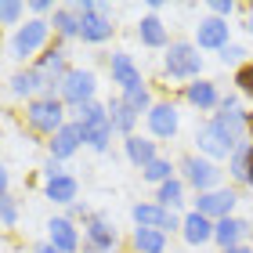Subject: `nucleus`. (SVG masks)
I'll list each match as a JSON object with an SVG mask.
<instances>
[{
	"label": "nucleus",
	"instance_id": "393cba45",
	"mask_svg": "<svg viewBox=\"0 0 253 253\" xmlns=\"http://www.w3.org/2000/svg\"><path fill=\"white\" fill-rule=\"evenodd\" d=\"M54 26H58V33H62V37H76V33L84 29V15H80L76 7L54 11Z\"/></svg>",
	"mask_w": 253,
	"mask_h": 253
},
{
	"label": "nucleus",
	"instance_id": "ea45409f",
	"mask_svg": "<svg viewBox=\"0 0 253 253\" xmlns=\"http://www.w3.org/2000/svg\"><path fill=\"white\" fill-rule=\"evenodd\" d=\"M224 253H253V250H246V246H232V250H224Z\"/></svg>",
	"mask_w": 253,
	"mask_h": 253
},
{
	"label": "nucleus",
	"instance_id": "2f4dec72",
	"mask_svg": "<svg viewBox=\"0 0 253 253\" xmlns=\"http://www.w3.org/2000/svg\"><path fill=\"white\" fill-rule=\"evenodd\" d=\"M235 84H239L243 94L253 98V65H243V69H239V73H235Z\"/></svg>",
	"mask_w": 253,
	"mask_h": 253
},
{
	"label": "nucleus",
	"instance_id": "f704fd0d",
	"mask_svg": "<svg viewBox=\"0 0 253 253\" xmlns=\"http://www.w3.org/2000/svg\"><path fill=\"white\" fill-rule=\"evenodd\" d=\"M232 0H213V4H210V11H213V15H232Z\"/></svg>",
	"mask_w": 253,
	"mask_h": 253
},
{
	"label": "nucleus",
	"instance_id": "c756f323",
	"mask_svg": "<svg viewBox=\"0 0 253 253\" xmlns=\"http://www.w3.org/2000/svg\"><path fill=\"white\" fill-rule=\"evenodd\" d=\"M123 101H126L134 112H141V109H148V90H145V87H130V90L123 94Z\"/></svg>",
	"mask_w": 253,
	"mask_h": 253
},
{
	"label": "nucleus",
	"instance_id": "ddd939ff",
	"mask_svg": "<svg viewBox=\"0 0 253 253\" xmlns=\"http://www.w3.org/2000/svg\"><path fill=\"white\" fill-rule=\"evenodd\" d=\"M199 47H228V22L224 18H206L199 22Z\"/></svg>",
	"mask_w": 253,
	"mask_h": 253
},
{
	"label": "nucleus",
	"instance_id": "473e14b6",
	"mask_svg": "<svg viewBox=\"0 0 253 253\" xmlns=\"http://www.w3.org/2000/svg\"><path fill=\"white\" fill-rule=\"evenodd\" d=\"M0 15H4V22H15L22 15V4H15V0H4L0 4Z\"/></svg>",
	"mask_w": 253,
	"mask_h": 253
},
{
	"label": "nucleus",
	"instance_id": "f3484780",
	"mask_svg": "<svg viewBox=\"0 0 253 253\" xmlns=\"http://www.w3.org/2000/svg\"><path fill=\"white\" fill-rule=\"evenodd\" d=\"M181 228H185V239L192 246H203L206 239H213V224H210V217H203V213H188Z\"/></svg>",
	"mask_w": 253,
	"mask_h": 253
},
{
	"label": "nucleus",
	"instance_id": "f03ea898",
	"mask_svg": "<svg viewBox=\"0 0 253 253\" xmlns=\"http://www.w3.org/2000/svg\"><path fill=\"white\" fill-rule=\"evenodd\" d=\"M80 15H84V29H80V37L84 40H90V43H101V40H109L112 37V22H109V15H105V7L101 4H73Z\"/></svg>",
	"mask_w": 253,
	"mask_h": 253
},
{
	"label": "nucleus",
	"instance_id": "6ab92c4d",
	"mask_svg": "<svg viewBox=\"0 0 253 253\" xmlns=\"http://www.w3.org/2000/svg\"><path fill=\"white\" fill-rule=\"evenodd\" d=\"M126 156H130V163H137V167H148V163H156V145L152 141H145V137H126Z\"/></svg>",
	"mask_w": 253,
	"mask_h": 253
},
{
	"label": "nucleus",
	"instance_id": "4c0bfd02",
	"mask_svg": "<svg viewBox=\"0 0 253 253\" xmlns=\"http://www.w3.org/2000/svg\"><path fill=\"white\" fill-rule=\"evenodd\" d=\"M84 253H109V250H101V246H94V243H84Z\"/></svg>",
	"mask_w": 253,
	"mask_h": 253
},
{
	"label": "nucleus",
	"instance_id": "72a5a7b5",
	"mask_svg": "<svg viewBox=\"0 0 253 253\" xmlns=\"http://www.w3.org/2000/svg\"><path fill=\"white\" fill-rule=\"evenodd\" d=\"M221 58H224V65H235L239 58H243V47H232V43H228V47L221 51Z\"/></svg>",
	"mask_w": 253,
	"mask_h": 253
},
{
	"label": "nucleus",
	"instance_id": "dca6fc26",
	"mask_svg": "<svg viewBox=\"0 0 253 253\" xmlns=\"http://www.w3.org/2000/svg\"><path fill=\"white\" fill-rule=\"evenodd\" d=\"M47 228H51V246H58L62 253H76V250H80L76 228L69 224V221H62V217H58V221H51Z\"/></svg>",
	"mask_w": 253,
	"mask_h": 253
},
{
	"label": "nucleus",
	"instance_id": "412c9836",
	"mask_svg": "<svg viewBox=\"0 0 253 253\" xmlns=\"http://www.w3.org/2000/svg\"><path fill=\"white\" fill-rule=\"evenodd\" d=\"M137 37H141V43H148V47H163L167 43V29H163V22H159L156 15H148L141 26H137Z\"/></svg>",
	"mask_w": 253,
	"mask_h": 253
},
{
	"label": "nucleus",
	"instance_id": "0eeeda50",
	"mask_svg": "<svg viewBox=\"0 0 253 253\" xmlns=\"http://www.w3.org/2000/svg\"><path fill=\"white\" fill-rule=\"evenodd\" d=\"M43 40H47V22H29V26L18 29L15 43H11V54H15V58H26V54H33Z\"/></svg>",
	"mask_w": 253,
	"mask_h": 253
},
{
	"label": "nucleus",
	"instance_id": "f8f14e48",
	"mask_svg": "<svg viewBox=\"0 0 253 253\" xmlns=\"http://www.w3.org/2000/svg\"><path fill=\"white\" fill-rule=\"evenodd\" d=\"M213 123H217V126H221V130H224V134H228V137H232V141L239 145V137H243V126H246V116L239 112V105H235V101L228 98L224 105H221V112H217V120H213Z\"/></svg>",
	"mask_w": 253,
	"mask_h": 253
},
{
	"label": "nucleus",
	"instance_id": "7ed1b4c3",
	"mask_svg": "<svg viewBox=\"0 0 253 253\" xmlns=\"http://www.w3.org/2000/svg\"><path fill=\"white\" fill-rule=\"evenodd\" d=\"M199 69H203V58L192 43H170V51H167V73L170 76L188 80V76H199Z\"/></svg>",
	"mask_w": 253,
	"mask_h": 253
},
{
	"label": "nucleus",
	"instance_id": "4be33fe9",
	"mask_svg": "<svg viewBox=\"0 0 253 253\" xmlns=\"http://www.w3.org/2000/svg\"><path fill=\"white\" fill-rule=\"evenodd\" d=\"M134 246L141 253H163L167 239H163V232H156V228H137L134 232Z\"/></svg>",
	"mask_w": 253,
	"mask_h": 253
},
{
	"label": "nucleus",
	"instance_id": "4468645a",
	"mask_svg": "<svg viewBox=\"0 0 253 253\" xmlns=\"http://www.w3.org/2000/svg\"><path fill=\"white\" fill-rule=\"evenodd\" d=\"M148 126H152L156 137H170L177 130V109L174 105H152V112H148Z\"/></svg>",
	"mask_w": 253,
	"mask_h": 253
},
{
	"label": "nucleus",
	"instance_id": "a19ab883",
	"mask_svg": "<svg viewBox=\"0 0 253 253\" xmlns=\"http://www.w3.org/2000/svg\"><path fill=\"white\" fill-rule=\"evenodd\" d=\"M250 33H253V18H250Z\"/></svg>",
	"mask_w": 253,
	"mask_h": 253
},
{
	"label": "nucleus",
	"instance_id": "c9c22d12",
	"mask_svg": "<svg viewBox=\"0 0 253 253\" xmlns=\"http://www.w3.org/2000/svg\"><path fill=\"white\" fill-rule=\"evenodd\" d=\"M4 224H15V203H11L7 192H4Z\"/></svg>",
	"mask_w": 253,
	"mask_h": 253
},
{
	"label": "nucleus",
	"instance_id": "9b49d317",
	"mask_svg": "<svg viewBox=\"0 0 253 253\" xmlns=\"http://www.w3.org/2000/svg\"><path fill=\"white\" fill-rule=\"evenodd\" d=\"M80 141H84V126L80 123H65L58 134H54V141H51V156L54 159H65V156H73Z\"/></svg>",
	"mask_w": 253,
	"mask_h": 253
},
{
	"label": "nucleus",
	"instance_id": "5701e85b",
	"mask_svg": "<svg viewBox=\"0 0 253 253\" xmlns=\"http://www.w3.org/2000/svg\"><path fill=\"white\" fill-rule=\"evenodd\" d=\"M87 243H94L101 250H112V243H116V232L101 221V217H90V228H87Z\"/></svg>",
	"mask_w": 253,
	"mask_h": 253
},
{
	"label": "nucleus",
	"instance_id": "6e6552de",
	"mask_svg": "<svg viewBox=\"0 0 253 253\" xmlns=\"http://www.w3.org/2000/svg\"><path fill=\"white\" fill-rule=\"evenodd\" d=\"M199 148H203V152H210V156H228V152L235 156V141L217 123H206L199 130Z\"/></svg>",
	"mask_w": 253,
	"mask_h": 253
},
{
	"label": "nucleus",
	"instance_id": "c85d7f7f",
	"mask_svg": "<svg viewBox=\"0 0 253 253\" xmlns=\"http://www.w3.org/2000/svg\"><path fill=\"white\" fill-rule=\"evenodd\" d=\"M145 177H148V181H159V185H167V181H170V163H167V159L148 163V167H145Z\"/></svg>",
	"mask_w": 253,
	"mask_h": 253
},
{
	"label": "nucleus",
	"instance_id": "cd10ccee",
	"mask_svg": "<svg viewBox=\"0 0 253 253\" xmlns=\"http://www.w3.org/2000/svg\"><path fill=\"white\" fill-rule=\"evenodd\" d=\"M188 101H192V105H199V109H210L213 101H217L213 84H203V80H199V84H192L188 87Z\"/></svg>",
	"mask_w": 253,
	"mask_h": 253
},
{
	"label": "nucleus",
	"instance_id": "39448f33",
	"mask_svg": "<svg viewBox=\"0 0 253 253\" xmlns=\"http://www.w3.org/2000/svg\"><path fill=\"white\" fill-rule=\"evenodd\" d=\"M90 94H94V76L84 73V69H73V73H65L62 80V98L73 101V105H90Z\"/></svg>",
	"mask_w": 253,
	"mask_h": 253
},
{
	"label": "nucleus",
	"instance_id": "f257e3e1",
	"mask_svg": "<svg viewBox=\"0 0 253 253\" xmlns=\"http://www.w3.org/2000/svg\"><path fill=\"white\" fill-rule=\"evenodd\" d=\"M84 141L90 148H109V137H112V120H109V109H101V105H84Z\"/></svg>",
	"mask_w": 253,
	"mask_h": 253
},
{
	"label": "nucleus",
	"instance_id": "20e7f679",
	"mask_svg": "<svg viewBox=\"0 0 253 253\" xmlns=\"http://www.w3.org/2000/svg\"><path fill=\"white\" fill-rule=\"evenodd\" d=\"M26 116H29V123L37 126V130H43V134H58L62 126H65V123H62V105H58L54 98H40V101H33Z\"/></svg>",
	"mask_w": 253,
	"mask_h": 253
},
{
	"label": "nucleus",
	"instance_id": "aec40b11",
	"mask_svg": "<svg viewBox=\"0 0 253 253\" xmlns=\"http://www.w3.org/2000/svg\"><path fill=\"white\" fill-rule=\"evenodd\" d=\"M243 232H246V224H243V221H232V217H224V221L213 224V239H217L224 250L239 246V235H243Z\"/></svg>",
	"mask_w": 253,
	"mask_h": 253
},
{
	"label": "nucleus",
	"instance_id": "b1692460",
	"mask_svg": "<svg viewBox=\"0 0 253 253\" xmlns=\"http://www.w3.org/2000/svg\"><path fill=\"white\" fill-rule=\"evenodd\" d=\"M47 195H51L54 203H73V199H76V177L62 174V177L47 181Z\"/></svg>",
	"mask_w": 253,
	"mask_h": 253
},
{
	"label": "nucleus",
	"instance_id": "423d86ee",
	"mask_svg": "<svg viewBox=\"0 0 253 253\" xmlns=\"http://www.w3.org/2000/svg\"><path fill=\"white\" fill-rule=\"evenodd\" d=\"M134 221L137 228H156V232H167V228H177V217L167 210V206H152V203H137L134 206Z\"/></svg>",
	"mask_w": 253,
	"mask_h": 253
},
{
	"label": "nucleus",
	"instance_id": "9d476101",
	"mask_svg": "<svg viewBox=\"0 0 253 253\" xmlns=\"http://www.w3.org/2000/svg\"><path fill=\"white\" fill-rule=\"evenodd\" d=\"M185 177H188V185H195L199 192H206L210 185H217L221 170H217L213 163H206V159H195V156H188V159H185Z\"/></svg>",
	"mask_w": 253,
	"mask_h": 253
},
{
	"label": "nucleus",
	"instance_id": "a211bd4d",
	"mask_svg": "<svg viewBox=\"0 0 253 253\" xmlns=\"http://www.w3.org/2000/svg\"><path fill=\"white\" fill-rule=\"evenodd\" d=\"M232 177L243 181V185H253V145H239L232 156Z\"/></svg>",
	"mask_w": 253,
	"mask_h": 253
},
{
	"label": "nucleus",
	"instance_id": "bb28decb",
	"mask_svg": "<svg viewBox=\"0 0 253 253\" xmlns=\"http://www.w3.org/2000/svg\"><path fill=\"white\" fill-rule=\"evenodd\" d=\"M43 84V76H40V69H29V73H18V76H11V90L15 94H33Z\"/></svg>",
	"mask_w": 253,
	"mask_h": 253
},
{
	"label": "nucleus",
	"instance_id": "e433bc0d",
	"mask_svg": "<svg viewBox=\"0 0 253 253\" xmlns=\"http://www.w3.org/2000/svg\"><path fill=\"white\" fill-rule=\"evenodd\" d=\"M54 177H62V167L51 159V163H47V181H54Z\"/></svg>",
	"mask_w": 253,
	"mask_h": 253
},
{
	"label": "nucleus",
	"instance_id": "7c9ffc66",
	"mask_svg": "<svg viewBox=\"0 0 253 253\" xmlns=\"http://www.w3.org/2000/svg\"><path fill=\"white\" fill-rule=\"evenodd\" d=\"M159 203H163V206H177L181 203V185H177V181L159 185Z\"/></svg>",
	"mask_w": 253,
	"mask_h": 253
},
{
	"label": "nucleus",
	"instance_id": "2eb2a0df",
	"mask_svg": "<svg viewBox=\"0 0 253 253\" xmlns=\"http://www.w3.org/2000/svg\"><path fill=\"white\" fill-rule=\"evenodd\" d=\"M112 80H116L123 90L141 87V76H137V69H134V62H130V54H112Z\"/></svg>",
	"mask_w": 253,
	"mask_h": 253
},
{
	"label": "nucleus",
	"instance_id": "1a4fd4ad",
	"mask_svg": "<svg viewBox=\"0 0 253 253\" xmlns=\"http://www.w3.org/2000/svg\"><path fill=\"white\" fill-rule=\"evenodd\" d=\"M232 206H235V192H203L195 213H203V217H221V221H224V217L232 213Z\"/></svg>",
	"mask_w": 253,
	"mask_h": 253
},
{
	"label": "nucleus",
	"instance_id": "a878e982",
	"mask_svg": "<svg viewBox=\"0 0 253 253\" xmlns=\"http://www.w3.org/2000/svg\"><path fill=\"white\" fill-rule=\"evenodd\" d=\"M109 120H112V126H116V130H126V134H130V126H134V120H137V112L120 98V101H112V105H109Z\"/></svg>",
	"mask_w": 253,
	"mask_h": 253
},
{
	"label": "nucleus",
	"instance_id": "58836bf2",
	"mask_svg": "<svg viewBox=\"0 0 253 253\" xmlns=\"http://www.w3.org/2000/svg\"><path fill=\"white\" fill-rule=\"evenodd\" d=\"M37 253H62V250H58V246H51V243H47V246H40Z\"/></svg>",
	"mask_w": 253,
	"mask_h": 253
}]
</instances>
